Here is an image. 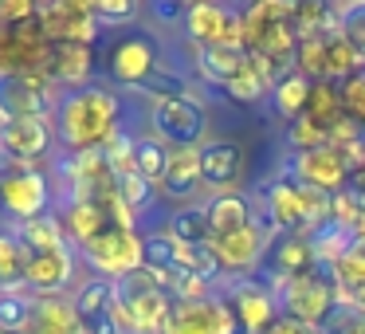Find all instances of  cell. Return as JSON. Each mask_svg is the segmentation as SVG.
I'll list each match as a JSON object with an SVG mask.
<instances>
[{"label": "cell", "instance_id": "obj_12", "mask_svg": "<svg viewBox=\"0 0 365 334\" xmlns=\"http://www.w3.org/2000/svg\"><path fill=\"white\" fill-rule=\"evenodd\" d=\"M51 48L56 44L43 36V28L20 24V28H0V75H36L51 67Z\"/></svg>", "mask_w": 365, "mask_h": 334}, {"label": "cell", "instance_id": "obj_36", "mask_svg": "<svg viewBox=\"0 0 365 334\" xmlns=\"http://www.w3.org/2000/svg\"><path fill=\"white\" fill-rule=\"evenodd\" d=\"M307 118L318 122L326 134H330V130L338 126L341 118H346V111H341V95H338V83H314V87H310Z\"/></svg>", "mask_w": 365, "mask_h": 334}, {"label": "cell", "instance_id": "obj_47", "mask_svg": "<svg viewBox=\"0 0 365 334\" xmlns=\"http://www.w3.org/2000/svg\"><path fill=\"white\" fill-rule=\"evenodd\" d=\"M145 16H153L165 28H177V20H185V4H177V0H153V4H145Z\"/></svg>", "mask_w": 365, "mask_h": 334}, {"label": "cell", "instance_id": "obj_43", "mask_svg": "<svg viewBox=\"0 0 365 334\" xmlns=\"http://www.w3.org/2000/svg\"><path fill=\"white\" fill-rule=\"evenodd\" d=\"M118 193H122V201H126V205L134 208L138 216H142V213H150V208H153V201H158V189H153V185L145 181L142 173H134V169L118 177Z\"/></svg>", "mask_w": 365, "mask_h": 334}, {"label": "cell", "instance_id": "obj_32", "mask_svg": "<svg viewBox=\"0 0 365 334\" xmlns=\"http://www.w3.org/2000/svg\"><path fill=\"white\" fill-rule=\"evenodd\" d=\"M294 32L299 40H310V36H334L338 32V4H326V0H302L294 4Z\"/></svg>", "mask_w": 365, "mask_h": 334}, {"label": "cell", "instance_id": "obj_22", "mask_svg": "<svg viewBox=\"0 0 365 334\" xmlns=\"http://www.w3.org/2000/svg\"><path fill=\"white\" fill-rule=\"evenodd\" d=\"M318 260L310 252V240L307 236H275L271 240V252H267V275L275 279V291L287 283V279H299L307 271H314Z\"/></svg>", "mask_w": 365, "mask_h": 334}, {"label": "cell", "instance_id": "obj_40", "mask_svg": "<svg viewBox=\"0 0 365 334\" xmlns=\"http://www.w3.org/2000/svg\"><path fill=\"white\" fill-rule=\"evenodd\" d=\"M361 59H357V51L349 48L346 40H341L338 32L326 40V83H346L354 71H361Z\"/></svg>", "mask_w": 365, "mask_h": 334}, {"label": "cell", "instance_id": "obj_7", "mask_svg": "<svg viewBox=\"0 0 365 334\" xmlns=\"http://www.w3.org/2000/svg\"><path fill=\"white\" fill-rule=\"evenodd\" d=\"M271 240H275V232H271L259 216H255L252 224H244L240 232L216 236L212 240V255H216V263H220L224 279L255 275V271L263 268V260H267V252H271Z\"/></svg>", "mask_w": 365, "mask_h": 334}, {"label": "cell", "instance_id": "obj_39", "mask_svg": "<svg viewBox=\"0 0 365 334\" xmlns=\"http://www.w3.org/2000/svg\"><path fill=\"white\" fill-rule=\"evenodd\" d=\"M36 299L28 291H0V330L9 334H28Z\"/></svg>", "mask_w": 365, "mask_h": 334}, {"label": "cell", "instance_id": "obj_49", "mask_svg": "<svg viewBox=\"0 0 365 334\" xmlns=\"http://www.w3.org/2000/svg\"><path fill=\"white\" fill-rule=\"evenodd\" d=\"M354 173H361V177H365V138H361V161H357V169H354Z\"/></svg>", "mask_w": 365, "mask_h": 334}, {"label": "cell", "instance_id": "obj_10", "mask_svg": "<svg viewBox=\"0 0 365 334\" xmlns=\"http://www.w3.org/2000/svg\"><path fill=\"white\" fill-rule=\"evenodd\" d=\"M114 291H118V299L130 307L138 330L161 334V326H165V318H169V307H173V295L165 291V283H161L153 271H145V268L130 271L126 279L114 283Z\"/></svg>", "mask_w": 365, "mask_h": 334}, {"label": "cell", "instance_id": "obj_28", "mask_svg": "<svg viewBox=\"0 0 365 334\" xmlns=\"http://www.w3.org/2000/svg\"><path fill=\"white\" fill-rule=\"evenodd\" d=\"M134 95L150 98V103H161V98H192V103L205 106V95H200V87L181 71V67H173V64H161L158 71H153V79L145 83L142 91H134Z\"/></svg>", "mask_w": 365, "mask_h": 334}, {"label": "cell", "instance_id": "obj_41", "mask_svg": "<svg viewBox=\"0 0 365 334\" xmlns=\"http://www.w3.org/2000/svg\"><path fill=\"white\" fill-rule=\"evenodd\" d=\"M283 142H287V150H291V153H314V150H326V146H330V134H326L318 122H310L307 114H302V118L287 122Z\"/></svg>", "mask_w": 365, "mask_h": 334}, {"label": "cell", "instance_id": "obj_9", "mask_svg": "<svg viewBox=\"0 0 365 334\" xmlns=\"http://www.w3.org/2000/svg\"><path fill=\"white\" fill-rule=\"evenodd\" d=\"M255 216L275 236H307L310 232L307 205H302V185H294L283 169H279L275 181L259 185V208H255Z\"/></svg>", "mask_w": 365, "mask_h": 334}, {"label": "cell", "instance_id": "obj_3", "mask_svg": "<svg viewBox=\"0 0 365 334\" xmlns=\"http://www.w3.org/2000/svg\"><path fill=\"white\" fill-rule=\"evenodd\" d=\"M161 64H165V59H161L158 40H153L150 32H122V36H114V40H106V56H103L106 79H110L114 87H122L126 95L142 91Z\"/></svg>", "mask_w": 365, "mask_h": 334}, {"label": "cell", "instance_id": "obj_50", "mask_svg": "<svg viewBox=\"0 0 365 334\" xmlns=\"http://www.w3.org/2000/svg\"><path fill=\"white\" fill-rule=\"evenodd\" d=\"M0 334H9V330H0Z\"/></svg>", "mask_w": 365, "mask_h": 334}, {"label": "cell", "instance_id": "obj_4", "mask_svg": "<svg viewBox=\"0 0 365 334\" xmlns=\"http://www.w3.org/2000/svg\"><path fill=\"white\" fill-rule=\"evenodd\" d=\"M150 134L169 150H200L208 142V111L192 98L150 103Z\"/></svg>", "mask_w": 365, "mask_h": 334}, {"label": "cell", "instance_id": "obj_19", "mask_svg": "<svg viewBox=\"0 0 365 334\" xmlns=\"http://www.w3.org/2000/svg\"><path fill=\"white\" fill-rule=\"evenodd\" d=\"M205 189V169H200V150H169L165 177L158 185V197L173 201L177 208L192 205Z\"/></svg>", "mask_w": 365, "mask_h": 334}, {"label": "cell", "instance_id": "obj_34", "mask_svg": "<svg viewBox=\"0 0 365 334\" xmlns=\"http://www.w3.org/2000/svg\"><path fill=\"white\" fill-rule=\"evenodd\" d=\"M307 240H310V252H314L318 268H330L334 260H341V255L354 248V232H346L341 224H334V221L318 224Z\"/></svg>", "mask_w": 365, "mask_h": 334}, {"label": "cell", "instance_id": "obj_17", "mask_svg": "<svg viewBox=\"0 0 365 334\" xmlns=\"http://www.w3.org/2000/svg\"><path fill=\"white\" fill-rule=\"evenodd\" d=\"M79 271V252L71 244L56 248V252H32L24 271V291L32 299H48V295H67Z\"/></svg>", "mask_w": 365, "mask_h": 334}, {"label": "cell", "instance_id": "obj_24", "mask_svg": "<svg viewBox=\"0 0 365 334\" xmlns=\"http://www.w3.org/2000/svg\"><path fill=\"white\" fill-rule=\"evenodd\" d=\"M28 334H83V318H79V310H75V295L36 299Z\"/></svg>", "mask_w": 365, "mask_h": 334}, {"label": "cell", "instance_id": "obj_25", "mask_svg": "<svg viewBox=\"0 0 365 334\" xmlns=\"http://www.w3.org/2000/svg\"><path fill=\"white\" fill-rule=\"evenodd\" d=\"M56 216H59V224H63L67 244H71L75 252H79L83 244H91V240L106 228V216L95 201H63V208H59Z\"/></svg>", "mask_w": 365, "mask_h": 334}, {"label": "cell", "instance_id": "obj_20", "mask_svg": "<svg viewBox=\"0 0 365 334\" xmlns=\"http://www.w3.org/2000/svg\"><path fill=\"white\" fill-rule=\"evenodd\" d=\"M95 48L91 44H56L51 48V79L59 83V91L63 95H71V91H83L95 83Z\"/></svg>", "mask_w": 365, "mask_h": 334}, {"label": "cell", "instance_id": "obj_44", "mask_svg": "<svg viewBox=\"0 0 365 334\" xmlns=\"http://www.w3.org/2000/svg\"><path fill=\"white\" fill-rule=\"evenodd\" d=\"M338 95H341V111H346V118L365 130V67L354 71L346 83H338Z\"/></svg>", "mask_w": 365, "mask_h": 334}, {"label": "cell", "instance_id": "obj_1", "mask_svg": "<svg viewBox=\"0 0 365 334\" xmlns=\"http://www.w3.org/2000/svg\"><path fill=\"white\" fill-rule=\"evenodd\" d=\"M118 130H122V95L106 83L71 91L56 106V142L67 153L103 150Z\"/></svg>", "mask_w": 365, "mask_h": 334}, {"label": "cell", "instance_id": "obj_31", "mask_svg": "<svg viewBox=\"0 0 365 334\" xmlns=\"http://www.w3.org/2000/svg\"><path fill=\"white\" fill-rule=\"evenodd\" d=\"M12 232H16V240L28 248V252H56V248H67V232H63V224H59L56 213L36 216V221H24V224H16Z\"/></svg>", "mask_w": 365, "mask_h": 334}, {"label": "cell", "instance_id": "obj_11", "mask_svg": "<svg viewBox=\"0 0 365 334\" xmlns=\"http://www.w3.org/2000/svg\"><path fill=\"white\" fill-rule=\"evenodd\" d=\"M36 24L43 28V36L51 44H91L95 48L103 40V28L91 12V0H48L36 12Z\"/></svg>", "mask_w": 365, "mask_h": 334}, {"label": "cell", "instance_id": "obj_14", "mask_svg": "<svg viewBox=\"0 0 365 334\" xmlns=\"http://www.w3.org/2000/svg\"><path fill=\"white\" fill-rule=\"evenodd\" d=\"M161 334H244V330H240L236 315L228 310V303L220 295H208V299H192V303L173 299Z\"/></svg>", "mask_w": 365, "mask_h": 334}, {"label": "cell", "instance_id": "obj_16", "mask_svg": "<svg viewBox=\"0 0 365 334\" xmlns=\"http://www.w3.org/2000/svg\"><path fill=\"white\" fill-rule=\"evenodd\" d=\"M56 142V114H36V118H12L0 126V150L20 166L40 169L43 153Z\"/></svg>", "mask_w": 365, "mask_h": 334}, {"label": "cell", "instance_id": "obj_8", "mask_svg": "<svg viewBox=\"0 0 365 334\" xmlns=\"http://www.w3.org/2000/svg\"><path fill=\"white\" fill-rule=\"evenodd\" d=\"M216 295L228 303V310L236 315V323H240V330H244V334H263L279 315H283V310H279L275 287H267L263 279H255V275L224 279V283L216 287Z\"/></svg>", "mask_w": 365, "mask_h": 334}, {"label": "cell", "instance_id": "obj_51", "mask_svg": "<svg viewBox=\"0 0 365 334\" xmlns=\"http://www.w3.org/2000/svg\"><path fill=\"white\" fill-rule=\"evenodd\" d=\"M0 126H4V122H0Z\"/></svg>", "mask_w": 365, "mask_h": 334}, {"label": "cell", "instance_id": "obj_42", "mask_svg": "<svg viewBox=\"0 0 365 334\" xmlns=\"http://www.w3.org/2000/svg\"><path fill=\"white\" fill-rule=\"evenodd\" d=\"M338 36L365 64V0H346V4H338Z\"/></svg>", "mask_w": 365, "mask_h": 334}, {"label": "cell", "instance_id": "obj_38", "mask_svg": "<svg viewBox=\"0 0 365 334\" xmlns=\"http://www.w3.org/2000/svg\"><path fill=\"white\" fill-rule=\"evenodd\" d=\"M110 303H114V283H110V279H98L95 275V279H87V283L75 291V310H79L83 323L106 315V310H110Z\"/></svg>", "mask_w": 365, "mask_h": 334}, {"label": "cell", "instance_id": "obj_13", "mask_svg": "<svg viewBox=\"0 0 365 334\" xmlns=\"http://www.w3.org/2000/svg\"><path fill=\"white\" fill-rule=\"evenodd\" d=\"M51 201H56V185H51V177L43 169H20V173L0 181V208L16 224L48 216Z\"/></svg>", "mask_w": 365, "mask_h": 334}, {"label": "cell", "instance_id": "obj_35", "mask_svg": "<svg viewBox=\"0 0 365 334\" xmlns=\"http://www.w3.org/2000/svg\"><path fill=\"white\" fill-rule=\"evenodd\" d=\"M169 166V146H161L153 134H134V173H142L145 181L158 189Z\"/></svg>", "mask_w": 365, "mask_h": 334}, {"label": "cell", "instance_id": "obj_2", "mask_svg": "<svg viewBox=\"0 0 365 334\" xmlns=\"http://www.w3.org/2000/svg\"><path fill=\"white\" fill-rule=\"evenodd\" d=\"M275 295H279V310L287 318H294V323L310 326V330H326L330 318L338 315V287H334L326 268H314L299 279H287Z\"/></svg>", "mask_w": 365, "mask_h": 334}, {"label": "cell", "instance_id": "obj_15", "mask_svg": "<svg viewBox=\"0 0 365 334\" xmlns=\"http://www.w3.org/2000/svg\"><path fill=\"white\" fill-rule=\"evenodd\" d=\"M283 173L302 189H318L326 197H338L341 189H349V166L338 150H314V153H291L283 161Z\"/></svg>", "mask_w": 365, "mask_h": 334}, {"label": "cell", "instance_id": "obj_26", "mask_svg": "<svg viewBox=\"0 0 365 334\" xmlns=\"http://www.w3.org/2000/svg\"><path fill=\"white\" fill-rule=\"evenodd\" d=\"M205 213L216 236H228V232H240L244 224L255 221V201L247 193H220V197H208Z\"/></svg>", "mask_w": 365, "mask_h": 334}, {"label": "cell", "instance_id": "obj_30", "mask_svg": "<svg viewBox=\"0 0 365 334\" xmlns=\"http://www.w3.org/2000/svg\"><path fill=\"white\" fill-rule=\"evenodd\" d=\"M310 87H314V83H310L302 71H287V75H279V83L271 87V106H275L279 118H283V122L302 118V114H307Z\"/></svg>", "mask_w": 365, "mask_h": 334}, {"label": "cell", "instance_id": "obj_48", "mask_svg": "<svg viewBox=\"0 0 365 334\" xmlns=\"http://www.w3.org/2000/svg\"><path fill=\"white\" fill-rule=\"evenodd\" d=\"M354 244H361V248H365V216H361V224L354 228Z\"/></svg>", "mask_w": 365, "mask_h": 334}, {"label": "cell", "instance_id": "obj_45", "mask_svg": "<svg viewBox=\"0 0 365 334\" xmlns=\"http://www.w3.org/2000/svg\"><path fill=\"white\" fill-rule=\"evenodd\" d=\"M361 216H365V197L357 189H341L338 197H334V205H330V221L334 224H341L346 232H354L357 224H361Z\"/></svg>", "mask_w": 365, "mask_h": 334}, {"label": "cell", "instance_id": "obj_27", "mask_svg": "<svg viewBox=\"0 0 365 334\" xmlns=\"http://www.w3.org/2000/svg\"><path fill=\"white\" fill-rule=\"evenodd\" d=\"M165 232L177 240V244H189V248H212L216 232L208 224V213L205 205H185V208H173L165 221Z\"/></svg>", "mask_w": 365, "mask_h": 334}, {"label": "cell", "instance_id": "obj_23", "mask_svg": "<svg viewBox=\"0 0 365 334\" xmlns=\"http://www.w3.org/2000/svg\"><path fill=\"white\" fill-rule=\"evenodd\" d=\"M236 9L228 4H216V0H197L185 9V32H189V44L197 48H208V44H220L224 32H228Z\"/></svg>", "mask_w": 365, "mask_h": 334}, {"label": "cell", "instance_id": "obj_37", "mask_svg": "<svg viewBox=\"0 0 365 334\" xmlns=\"http://www.w3.org/2000/svg\"><path fill=\"white\" fill-rule=\"evenodd\" d=\"M91 12H95L98 28L103 32H122V28H134L142 20V4L138 0H91Z\"/></svg>", "mask_w": 365, "mask_h": 334}, {"label": "cell", "instance_id": "obj_21", "mask_svg": "<svg viewBox=\"0 0 365 334\" xmlns=\"http://www.w3.org/2000/svg\"><path fill=\"white\" fill-rule=\"evenodd\" d=\"M189 51H192V71L205 87H228L247 67V48H224V44L197 48V44H189Z\"/></svg>", "mask_w": 365, "mask_h": 334}, {"label": "cell", "instance_id": "obj_18", "mask_svg": "<svg viewBox=\"0 0 365 334\" xmlns=\"http://www.w3.org/2000/svg\"><path fill=\"white\" fill-rule=\"evenodd\" d=\"M200 169H205V189L212 197L240 193V181L247 173V153H244V146L228 142V138H208L200 146Z\"/></svg>", "mask_w": 365, "mask_h": 334}, {"label": "cell", "instance_id": "obj_5", "mask_svg": "<svg viewBox=\"0 0 365 334\" xmlns=\"http://www.w3.org/2000/svg\"><path fill=\"white\" fill-rule=\"evenodd\" d=\"M79 260L87 263V268L95 271L98 279H110V283H118V279L130 275V271L142 268V232L106 224V228L98 232L91 244L79 248Z\"/></svg>", "mask_w": 365, "mask_h": 334}, {"label": "cell", "instance_id": "obj_29", "mask_svg": "<svg viewBox=\"0 0 365 334\" xmlns=\"http://www.w3.org/2000/svg\"><path fill=\"white\" fill-rule=\"evenodd\" d=\"M177 252H181V244H177V240L169 236L165 228L145 232V236H142V268L153 271L161 283H169V279L181 271V260H177Z\"/></svg>", "mask_w": 365, "mask_h": 334}, {"label": "cell", "instance_id": "obj_46", "mask_svg": "<svg viewBox=\"0 0 365 334\" xmlns=\"http://www.w3.org/2000/svg\"><path fill=\"white\" fill-rule=\"evenodd\" d=\"M40 4L36 0H0V28H20V24H32Z\"/></svg>", "mask_w": 365, "mask_h": 334}, {"label": "cell", "instance_id": "obj_6", "mask_svg": "<svg viewBox=\"0 0 365 334\" xmlns=\"http://www.w3.org/2000/svg\"><path fill=\"white\" fill-rule=\"evenodd\" d=\"M59 98H63V91H59V83L51 79V71L0 75V122L56 114Z\"/></svg>", "mask_w": 365, "mask_h": 334}, {"label": "cell", "instance_id": "obj_33", "mask_svg": "<svg viewBox=\"0 0 365 334\" xmlns=\"http://www.w3.org/2000/svg\"><path fill=\"white\" fill-rule=\"evenodd\" d=\"M28 255L32 252L16 240V232L0 228V291H24Z\"/></svg>", "mask_w": 365, "mask_h": 334}]
</instances>
